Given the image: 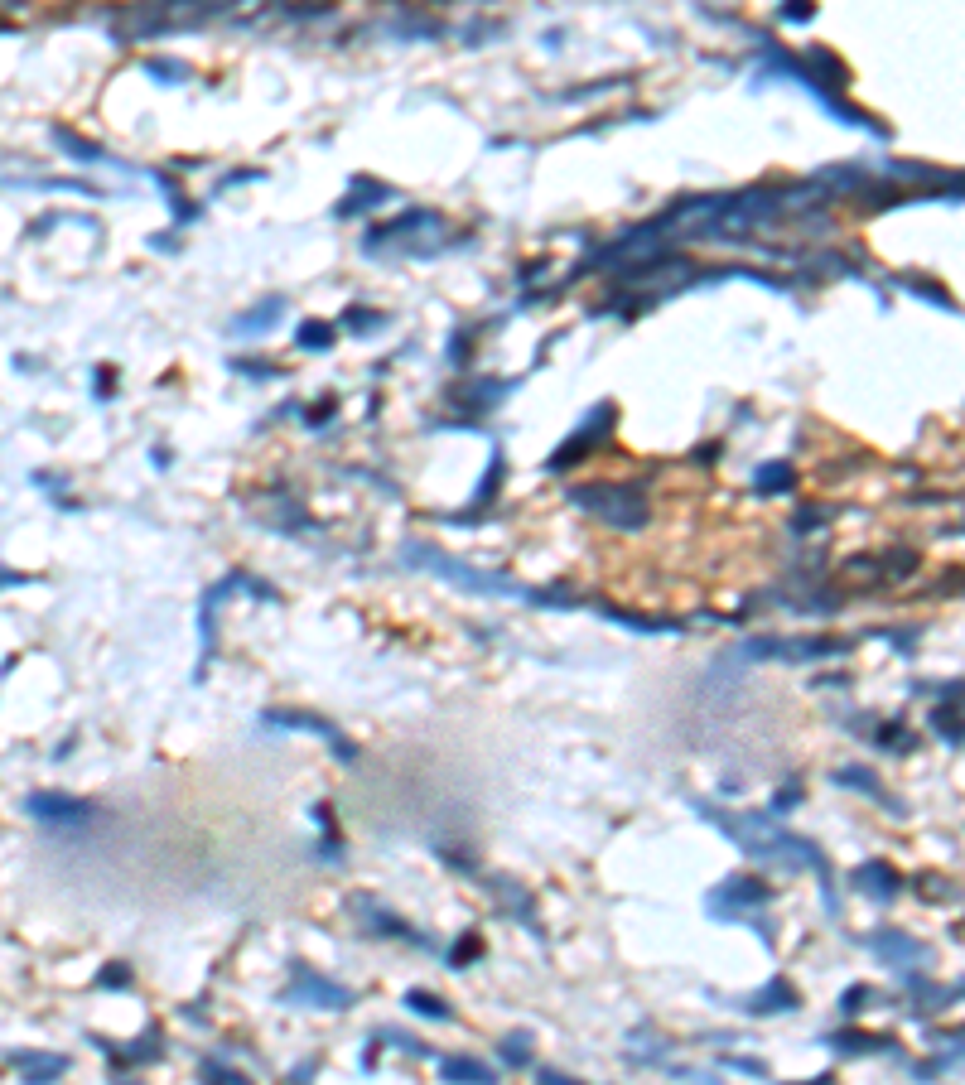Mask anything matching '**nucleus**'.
Returning a JSON list of instances; mask_svg holds the SVG:
<instances>
[{"label": "nucleus", "mask_w": 965, "mask_h": 1085, "mask_svg": "<svg viewBox=\"0 0 965 1085\" xmlns=\"http://www.w3.org/2000/svg\"><path fill=\"white\" fill-rule=\"evenodd\" d=\"M401 565H411V570H430L440 574L444 584H454V589H464V594H488V598H531V589H522L517 579H502V574H483L464 565V560H454V555H444L440 545L430 541H411L401 545Z\"/></svg>", "instance_id": "nucleus-1"}, {"label": "nucleus", "mask_w": 965, "mask_h": 1085, "mask_svg": "<svg viewBox=\"0 0 965 1085\" xmlns=\"http://www.w3.org/2000/svg\"><path fill=\"white\" fill-rule=\"evenodd\" d=\"M570 502H579L584 512H594L604 526L613 531H637L647 526V497L633 488V483H589V488H575Z\"/></svg>", "instance_id": "nucleus-2"}, {"label": "nucleus", "mask_w": 965, "mask_h": 1085, "mask_svg": "<svg viewBox=\"0 0 965 1085\" xmlns=\"http://www.w3.org/2000/svg\"><path fill=\"white\" fill-rule=\"evenodd\" d=\"M25 815L29 820H39V825L78 830V825H87V820L97 815V806H92V801H78V796H63V791H29Z\"/></svg>", "instance_id": "nucleus-3"}, {"label": "nucleus", "mask_w": 965, "mask_h": 1085, "mask_svg": "<svg viewBox=\"0 0 965 1085\" xmlns=\"http://www.w3.org/2000/svg\"><path fill=\"white\" fill-rule=\"evenodd\" d=\"M285 1004H309V1008H353V989L333 984V979L314 975L309 965L295 960V984L285 989Z\"/></svg>", "instance_id": "nucleus-4"}, {"label": "nucleus", "mask_w": 965, "mask_h": 1085, "mask_svg": "<svg viewBox=\"0 0 965 1085\" xmlns=\"http://www.w3.org/2000/svg\"><path fill=\"white\" fill-rule=\"evenodd\" d=\"M608 420H613V401H604L599 410H589L584 430L570 434V439H565V444H560V449L551 454V463H546V468H551V473H560V468H575V463L584 459V454H594V444H599V439L608 434Z\"/></svg>", "instance_id": "nucleus-5"}, {"label": "nucleus", "mask_w": 965, "mask_h": 1085, "mask_svg": "<svg viewBox=\"0 0 965 1085\" xmlns=\"http://www.w3.org/2000/svg\"><path fill=\"white\" fill-rule=\"evenodd\" d=\"M768 897H772V888L768 883H758V878H729L724 888L710 893L705 907H710L715 917H739V907H763Z\"/></svg>", "instance_id": "nucleus-6"}, {"label": "nucleus", "mask_w": 965, "mask_h": 1085, "mask_svg": "<svg viewBox=\"0 0 965 1085\" xmlns=\"http://www.w3.org/2000/svg\"><path fill=\"white\" fill-rule=\"evenodd\" d=\"M266 724H285V729H309V733H314V738H324V743H333V748H338V758H343V762H353V758H358V748H353V743H343V738H338V729H333L329 719H319V714H304V709H271V714H266Z\"/></svg>", "instance_id": "nucleus-7"}, {"label": "nucleus", "mask_w": 965, "mask_h": 1085, "mask_svg": "<svg viewBox=\"0 0 965 1085\" xmlns=\"http://www.w3.org/2000/svg\"><path fill=\"white\" fill-rule=\"evenodd\" d=\"M5 1066H15V1071H20L25 1081H34V1085L68 1076V1057H58V1052H10Z\"/></svg>", "instance_id": "nucleus-8"}, {"label": "nucleus", "mask_w": 965, "mask_h": 1085, "mask_svg": "<svg viewBox=\"0 0 965 1085\" xmlns=\"http://www.w3.org/2000/svg\"><path fill=\"white\" fill-rule=\"evenodd\" d=\"M396 198V189L391 184H382V179H353V198H343L333 213L338 217H358L362 208H382V203H391Z\"/></svg>", "instance_id": "nucleus-9"}, {"label": "nucleus", "mask_w": 965, "mask_h": 1085, "mask_svg": "<svg viewBox=\"0 0 965 1085\" xmlns=\"http://www.w3.org/2000/svg\"><path fill=\"white\" fill-rule=\"evenodd\" d=\"M49 136H54V145H58V150H68V160H78V164H116V160H111V155H107V150H102V145H92V140H83V136H78V131H68V126H54Z\"/></svg>", "instance_id": "nucleus-10"}, {"label": "nucleus", "mask_w": 965, "mask_h": 1085, "mask_svg": "<svg viewBox=\"0 0 965 1085\" xmlns=\"http://www.w3.org/2000/svg\"><path fill=\"white\" fill-rule=\"evenodd\" d=\"M280 309H285V299H266V304H256V314H242V319H232V333L237 338H261V333H271V328L280 324Z\"/></svg>", "instance_id": "nucleus-11"}, {"label": "nucleus", "mask_w": 965, "mask_h": 1085, "mask_svg": "<svg viewBox=\"0 0 965 1085\" xmlns=\"http://www.w3.org/2000/svg\"><path fill=\"white\" fill-rule=\"evenodd\" d=\"M748 1013H782V1008H797V989H787V979H772L768 989L748 994Z\"/></svg>", "instance_id": "nucleus-12"}, {"label": "nucleus", "mask_w": 965, "mask_h": 1085, "mask_svg": "<svg viewBox=\"0 0 965 1085\" xmlns=\"http://www.w3.org/2000/svg\"><path fill=\"white\" fill-rule=\"evenodd\" d=\"M444 1081H493V1066H483L478 1057H440Z\"/></svg>", "instance_id": "nucleus-13"}, {"label": "nucleus", "mask_w": 965, "mask_h": 1085, "mask_svg": "<svg viewBox=\"0 0 965 1085\" xmlns=\"http://www.w3.org/2000/svg\"><path fill=\"white\" fill-rule=\"evenodd\" d=\"M401 1004L411 1008V1013H420V1018H435V1023H449L454 1013H449V1004L444 999H435V994H425V989H406V999Z\"/></svg>", "instance_id": "nucleus-14"}, {"label": "nucleus", "mask_w": 965, "mask_h": 1085, "mask_svg": "<svg viewBox=\"0 0 965 1085\" xmlns=\"http://www.w3.org/2000/svg\"><path fill=\"white\" fill-rule=\"evenodd\" d=\"M295 343H300L304 353H324L333 343V328L324 324V319H304V324L295 328Z\"/></svg>", "instance_id": "nucleus-15"}, {"label": "nucleus", "mask_w": 965, "mask_h": 1085, "mask_svg": "<svg viewBox=\"0 0 965 1085\" xmlns=\"http://www.w3.org/2000/svg\"><path fill=\"white\" fill-rule=\"evenodd\" d=\"M753 488H758V492L792 488V468H787V463H768V468H758V473H753Z\"/></svg>", "instance_id": "nucleus-16"}, {"label": "nucleus", "mask_w": 965, "mask_h": 1085, "mask_svg": "<svg viewBox=\"0 0 965 1085\" xmlns=\"http://www.w3.org/2000/svg\"><path fill=\"white\" fill-rule=\"evenodd\" d=\"M145 73H155V82H184L189 78V68H184V63H179V58H150V63H145Z\"/></svg>", "instance_id": "nucleus-17"}, {"label": "nucleus", "mask_w": 965, "mask_h": 1085, "mask_svg": "<svg viewBox=\"0 0 965 1085\" xmlns=\"http://www.w3.org/2000/svg\"><path fill=\"white\" fill-rule=\"evenodd\" d=\"M502 1061H507V1066H526V1061H531V1037H526V1032H512V1037L502 1042Z\"/></svg>", "instance_id": "nucleus-18"}, {"label": "nucleus", "mask_w": 965, "mask_h": 1085, "mask_svg": "<svg viewBox=\"0 0 965 1085\" xmlns=\"http://www.w3.org/2000/svg\"><path fill=\"white\" fill-rule=\"evenodd\" d=\"M502 473H507V468H502V454H493V468H488V483H478V497H473L478 507H488V502H493V497H497V488H502Z\"/></svg>", "instance_id": "nucleus-19"}, {"label": "nucleus", "mask_w": 965, "mask_h": 1085, "mask_svg": "<svg viewBox=\"0 0 965 1085\" xmlns=\"http://www.w3.org/2000/svg\"><path fill=\"white\" fill-rule=\"evenodd\" d=\"M478 950H483V941H478V936H464L459 946L449 950V965H454V970H469V960L478 955Z\"/></svg>", "instance_id": "nucleus-20"}, {"label": "nucleus", "mask_w": 965, "mask_h": 1085, "mask_svg": "<svg viewBox=\"0 0 965 1085\" xmlns=\"http://www.w3.org/2000/svg\"><path fill=\"white\" fill-rule=\"evenodd\" d=\"M126 984H131V965H111L97 975V989H126Z\"/></svg>", "instance_id": "nucleus-21"}, {"label": "nucleus", "mask_w": 965, "mask_h": 1085, "mask_svg": "<svg viewBox=\"0 0 965 1085\" xmlns=\"http://www.w3.org/2000/svg\"><path fill=\"white\" fill-rule=\"evenodd\" d=\"M343 324L353 328V333H377V328H382L386 319H382V314H362V309H353V314H348Z\"/></svg>", "instance_id": "nucleus-22"}, {"label": "nucleus", "mask_w": 965, "mask_h": 1085, "mask_svg": "<svg viewBox=\"0 0 965 1085\" xmlns=\"http://www.w3.org/2000/svg\"><path fill=\"white\" fill-rule=\"evenodd\" d=\"M232 367H237V372H247V377H276V367H266V362H247V357H237Z\"/></svg>", "instance_id": "nucleus-23"}, {"label": "nucleus", "mask_w": 965, "mask_h": 1085, "mask_svg": "<svg viewBox=\"0 0 965 1085\" xmlns=\"http://www.w3.org/2000/svg\"><path fill=\"white\" fill-rule=\"evenodd\" d=\"M782 20H811V5H806V0H787V5H782Z\"/></svg>", "instance_id": "nucleus-24"}, {"label": "nucleus", "mask_w": 965, "mask_h": 1085, "mask_svg": "<svg viewBox=\"0 0 965 1085\" xmlns=\"http://www.w3.org/2000/svg\"><path fill=\"white\" fill-rule=\"evenodd\" d=\"M324 420H333V401H319V406H314V410H309V415H304V425H314V430H319Z\"/></svg>", "instance_id": "nucleus-25"}, {"label": "nucleus", "mask_w": 965, "mask_h": 1085, "mask_svg": "<svg viewBox=\"0 0 965 1085\" xmlns=\"http://www.w3.org/2000/svg\"><path fill=\"white\" fill-rule=\"evenodd\" d=\"M15 584H34V574H20V570H0V589H15Z\"/></svg>", "instance_id": "nucleus-26"}, {"label": "nucleus", "mask_w": 965, "mask_h": 1085, "mask_svg": "<svg viewBox=\"0 0 965 1085\" xmlns=\"http://www.w3.org/2000/svg\"><path fill=\"white\" fill-rule=\"evenodd\" d=\"M864 999H874V994H869V989H850V994H845V1013H859Z\"/></svg>", "instance_id": "nucleus-27"}, {"label": "nucleus", "mask_w": 965, "mask_h": 1085, "mask_svg": "<svg viewBox=\"0 0 965 1085\" xmlns=\"http://www.w3.org/2000/svg\"><path fill=\"white\" fill-rule=\"evenodd\" d=\"M92 381H102V386H92V391H97V396L107 401V396H111V372H102V377H92Z\"/></svg>", "instance_id": "nucleus-28"}]
</instances>
